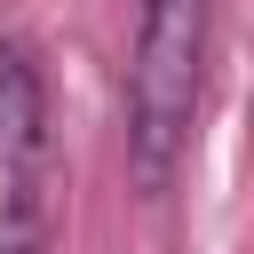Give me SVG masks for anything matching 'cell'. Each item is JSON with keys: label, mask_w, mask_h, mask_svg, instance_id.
Segmentation results:
<instances>
[{"label": "cell", "mask_w": 254, "mask_h": 254, "mask_svg": "<svg viewBox=\"0 0 254 254\" xmlns=\"http://www.w3.org/2000/svg\"><path fill=\"white\" fill-rule=\"evenodd\" d=\"M206 40L214 0H143L135 56H127V175L143 198L175 190V167L190 151L198 87H206Z\"/></svg>", "instance_id": "1"}, {"label": "cell", "mask_w": 254, "mask_h": 254, "mask_svg": "<svg viewBox=\"0 0 254 254\" xmlns=\"http://www.w3.org/2000/svg\"><path fill=\"white\" fill-rule=\"evenodd\" d=\"M48 175V79L24 40H0V183Z\"/></svg>", "instance_id": "2"}]
</instances>
